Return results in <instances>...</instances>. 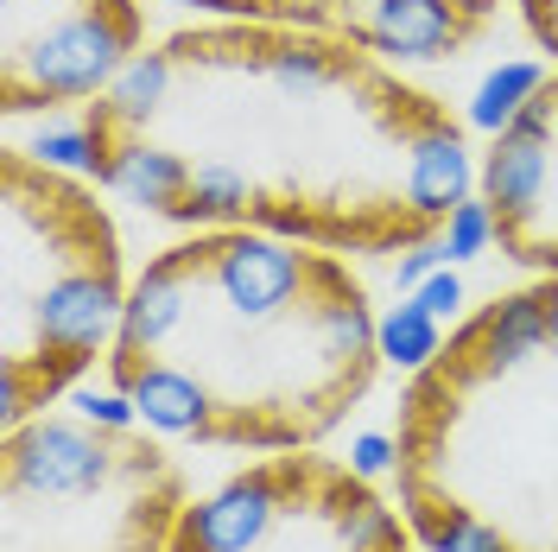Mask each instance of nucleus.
Instances as JSON below:
<instances>
[{"instance_id": "9b49d317", "label": "nucleus", "mask_w": 558, "mask_h": 552, "mask_svg": "<svg viewBox=\"0 0 558 552\" xmlns=\"http://www.w3.org/2000/svg\"><path fill=\"white\" fill-rule=\"evenodd\" d=\"M128 394L140 407V425L166 432V439H191L209 419V394L197 375L166 369V362H128Z\"/></svg>"}, {"instance_id": "7c9ffc66", "label": "nucleus", "mask_w": 558, "mask_h": 552, "mask_svg": "<svg viewBox=\"0 0 558 552\" xmlns=\"http://www.w3.org/2000/svg\"><path fill=\"white\" fill-rule=\"evenodd\" d=\"M553 45H558V26H553Z\"/></svg>"}, {"instance_id": "2eb2a0df", "label": "nucleus", "mask_w": 558, "mask_h": 552, "mask_svg": "<svg viewBox=\"0 0 558 552\" xmlns=\"http://www.w3.org/2000/svg\"><path fill=\"white\" fill-rule=\"evenodd\" d=\"M375 349H381L393 369H407V375H418L438 349H445V317H432V311L418 305L413 292H407V305H393L375 324Z\"/></svg>"}, {"instance_id": "393cba45", "label": "nucleus", "mask_w": 558, "mask_h": 552, "mask_svg": "<svg viewBox=\"0 0 558 552\" xmlns=\"http://www.w3.org/2000/svg\"><path fill=\"white\" fill-rule=\"evenodd\" d=\"M349 470L368 477V483L387 477V470H393V439H387V432H362V439L349 445Z\"/></svg>"}, {"instance_id": "f257e3e1", "label": "nucleus", "mask_w": 558, "mask_h": 552, "mask_svg": "<svg viewBox=\"0 0 558 552\" xmlns=\"http://www.w3.org/2000/svg\"><path fill=\"white\" fill-rule=\"evenodd\" d=\"M134 58V13L121 0H83L64 20H51L33 45L7 51L13 108L33 103H76L114 83V70Z\"/></svg>"}, {"instance_id": "1a4fd4ad", "label": "nucleus", "mask_w": 558, "mask_h": 552, "mask_svg": "<svg viewBox=\"0 0 558 552\" xmlns=\"http://www.w3.org/2000/svg\"><path fill=\"white\" fill-rule=\"evenodd\" d=\"M476 184V166H470V146L451 128H425L407 153V204L418 216H451Z\"/></svg>"}, {"instance_id": "7ed1b4c3", "label": "nucleus", "mask_w": 558, "mask_h": 552, "mask_svg": "<svg viewBox=\"0 0 558 552\" xmlns=\"http://www.w3.org/2000/svg\"><path fill=\"white\" fill-rule=\"evenodd\" d=\"M209 279L222 292V305L247 317V324H267L299 299L305 286V254L299 248L274 242V236H229V242L209 254Z\"/></svg>"}, {"instance_id": "412c9836", "label": "nucleus", "mask_w": 558, "mask_h": 552, "mask_svg": "<svg viewBox=\"0 0 558 552\" xmlns=\"http://www.w3.org/2000/svg\"><path fill=\"white\" fill-rule=\"evenodd\" d=\"M343 540H349V552H387L393 540H400V520L387 515L381 502H349L343 508Z\"/></svg>"}, {"instance_id": "a878e982", "label": "nucleus", "mask_w": 558, "mask_h": 552, "mask_svg": "<svg viewBox=\"0 0 558 552\" xmlns=\"http://www.w3.org/2000/svg\"><path fill=\"white\" fill-rule=\"evenodd\" d=\"M438 267H451V261H445V242L413 248V254H400V286H407V292H418V286L438 274Z\"/></svg>"}, {"instance_id": "423d86ee", "label": "nucleus", "mask_w": 558, "mask_h": 552, "mask_svg": "<svg viewBox=\"0 0 558 552\" xmlns=\"http://www.w3.org/2000/svg\"><path fill=\"white\" fill-rule=\"evenodd\" d=\"M279 515V483L274 477H242V483L204 495L184 515V547L191 552H254L267 540Z\"/></svg>"}, {"instance_id": "39448f33", "label": "nucleus", "mask_w": 558, "mask_h": 552, "mask_svg": "<svg viewBox=\"0 0 558 552\" xmlns=\"http://www.w3.org/2000/svg\"><path fill=\"white\" fill-rule=\"evenodd\" d=\"M546 146H553V96L539 89L533 103L514 115V128H501L495 146H488L483 159V197L495 204L501 223H514V216H533V204L546 197Z\"/></svg>"}, {"instance_id": "f03ea898", "label": "nucleus", "mask_w": 558, "mask_h": 552, "mask_svg": "<svg viewBox=\"0 0 558 552\" xmlns=\"http://www.w3.org/2000/svg\"><path fill=\"white\" fill-rule=\"evenodd\" d=\"M7 470L13 489H33L51 502H76V495H96L114 470V451L96 439V425H70V419H33V425H13L7 439Z\"/></svg>"}, {"instance_id": "20e7f679", "label": "nucleus", "mask_w": 558, "mask_h": 552, "mask_svg": "<svg viewBox=\"0 0 558 552\" xmlns=\"http://www.w3.org/2000/svg\"><path fill=\"white\" fill-rule=\"evenodd\" d=\"M121 311H128V299L114 292L108 267L58 274L38 292V349H51L58 362H83L121 331Z\"/></svg>"}, {"instance_id": "c85d7f7f", "label": "nucleus", "mask_w": 558, "mask_h": 552, "mask_svg": "<svg viewBox=\"0 0 558 552\" xmlns=\"http://www.w3.org/2000/svg\"><path fill=\"white\" fill-rule=\"evenodd\" d=\"M457 7H483V0H457Z\"/></svg>"}, {"instance_id": "4be33fe9", "label": "nucleus", "mask_w": 558, "mask_h": 552, "mask_svg": "<svg viewBox=\"0 0 558 552\" xmlns=\"http://www.w3.org/2000/svg\"><path fill=\"white\" fill-rule=\"evenodd\" d=\"M76 413L89 419L96 432H134L140 425L134 394H108V387H83V394H76Z\"/></svg>"}, {"instance_id": "aec40b11", "label": "nucleus", "mask_w": 558, "mask_h": 552, "mask_svg": "<svg viewBox=\"0 0 558 552\" xmlns=\"http://www.w3.org/2000/svg\"><path fill=\"white\" fill-rule=\"evenodd\" d=\"M438 242H445V261H451V267L476 261V254L495 242V204H488V197H463V204L445 216V236H438Z\"/></svg>"}, {"instance_id": "dca6fc26", "label": "nucleus", "mask_w": 558, "mask_h": 552, "mask_svg": "<svg viewBox=\"0 0 558 552\" xmlns=\"http://www.w3.org/2000/svg\"><path fill=\"white\" fill-rule=\"evenodd\" d=\"M33 153L45 172H96L102 178L108 166V146H102V121H51L33 134Z\"/></svg>"}, {"instance_id": "f3484780", "label": "nucleus", "mask_w": 558, "mask_h": 552, "mask_svg": "<svg viewBox=\"0 0 558 552\" xmlns=\"http://www.w3.org/2000/svg\"><path fill=\"white\" fill-rule=\"evenodd\" d=\"M247 178L235 166H222V159H209L191 172V191H184V216H204V223H229V216H242L247 209Z\"/></svg>"}, {"instance_id": "f8f14e48", "label": "nucleus", "mask_w": 558, "mask_h": 552, "mask_svg": "<svg viewBox=\"0 0 558 552\" xmlns=\"http://www.w3.org/2000/svg\"><path fill=\"white\" fill-rule=\"evenodd\" d=\"M470 344H476L488 375H508V369L533 362V356L546 349V299H539V292L495 299V305L483 311V324L470 331Z\"/></svg>"}, {"instance_id": "a211bd4d", "label": "nucleus", "mask_w": 558, "mask_h": 552, "mask_svg": "<svg viewBox=\"0 0 558 552\" xmlns=\"http://www.w3.org/2000/svg\"><path fill=\"white\" fill-rule=\"evenodd\" d=\"M267 76H274L279 96H324L330 83H337V70H330V58L324 51H312V45H279V51H267Z\"/></svg>"}, {"instance_id": "9d476101", "label": "nucleus", "mask_w": 558, "mask_h": 552, "mask_svg": "<svg viewBox=\"0 0 558 552\" xmlns=\"http://www.w3.org/2000/svg\"><path fill=\"white\" fill-rule=\"evenodd\" d=\"M102 184L121 197V204H140V209H184V191H191V166L153 146V140H121L108 146V166H102Z\"/></svg>"}, {"instance_id": "0eeeda50", "label": "nucleus", "mask_w": 558, "mask_h": 552, "mask_svg": "<svg viewBox=\"0 0 558 552\" xmlns=\"http://www.w3.org/2000/svg\"><path fill=\"white\" fill-rule=\"evenodd\" d=\"M355 33L387 58H445L463 38V20L457 0H368Z\"/></svg>"}, {"instance_id": "c756f323", "label": "nucleus", "mask_w": 558, "mask_h": 552, "mask_svg": "<svg viewBox=\"0 0 558 552\" xmlns=\"http://www.w3.org/2000/svg\"><path fill=\"white\" fill-rule=\"evenodd\" d=\"M526 7H533V13H539V0H526Z\"/></svg>"}, {"instance_id": "bb28decb", "label": "nucleus", "mask_w": 558, "mask_h": 552, "mask_svg": "<svg viewBox=\"0 0 558 552\" xmlns=\"http://www.w3.org/2000/svg\"><path fill=\"white\" fill-rule=\"evenodd\" d=\"M539 299H546V344L558 349V279L546 286V292H539Z\"/></svg>"}, {"instance_id": "b1692460", "label": "nucleus", "mask_w": 558, "mask_h": 552, "mask_svg": "<svg viewBox=\"0 0 558 552\" xmlns=\"http://www.w3.org/2000/svg\"><path fill=\"white\" fill-rule=\"evenodd\" d=\"M438 552H501V540L488 533L483 520H470V515H451L445 527H438Z\"/></svg>"}, {"instance_id": "cd10ccee", "label": "nucleus", "mask_w": 558, "mask_h": 552, "mask_svg": "<svg viewBox=\"0 0 558 552\" xmlns=\"http://www.w3.org/2000/svg\"><path fill=\"white\" fill-rule=\"evenodd\" d=\"M172 7H197V13H242L247 0H172Z\"/></svg>"}, {"instance_id": "ddd939ff", "label": "nucleus", "mask_w": 558, "mask_h": 552, "mask_svg": "<svg viewBox=\"0 0 558 552\" xmlns=\"http://www.w3.org/2000/svg\"><path fill=\"white\" fill-rule=\"evenodd\" d=\"M166 89H172V58L166 51H134L128 64L114 70V83L102 89V108H96V121H121V128H146L159 103H166Z\"/></svg>"}, {"instance_id": "6e6552de", "label": "nucleus", "mask_w": 558, "mask_h": 552, "mask_svg": "<svg viewBox=\"0 0 558 552\" xmlns=\"http://www.w3.org/2000/svg\"><path fill=\"white\" fill-rule=\"evenodd\" d=\"M184 267H191V254L159 261V267L140 274V286L128 292V311H121V362L159 349L184 324V311H191V279H184Z\"/></svg>"}, {"instance_id": "6ab92c4d", "label": "nucleus", "mask_w": 558, "mask_h": 552, "mask_svg": "<svg viewBox=\"0 0 558 552\" xmlns=\"http://www.w3.org/2000/svg\"><path fill=\"white\" fill-rule=\"evenodd\" d=\"M317 337H324V356L355 362V356H368V344H375V324H368L362 299L349 292V299H330V305L317 311Z\"/></svg>"}, {"instance_id": "4468645a", "label": "nucleus", "mask_w": 558, "mask_h": 552, "mask_svg": "<svg viewBox=\"0 0 558 552\" xmlns=\"http://www.w3.org/2000/svg\"><path fill=\"white\" fill-rule=\"evenodd\" d=\"M539 89H546V64H533V58H508V64H495L483 83H476V96H470V128H483V134L514 128V115H521Z\"/></svg>"}, {"instance_id": "5701e85b", "label": "nucleus", "mask_w": 558, "mask_h": 552, "mask_svg": "<svg viewBox=\"0 0 558 552\" xmlns=\"http://www.w3.org/2000/svg\"><path fill=\"white\" fill-rule=\"evenodd\" d=\"M413 299H418L425 311H432V317H457L470 292H463V279H457V267H438V274H432V279H425V286L413 292Z\"/></svg>"}]
</instances>
